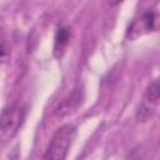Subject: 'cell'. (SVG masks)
Returning a JSON list of instances; mask_svg holds the SVG:
<instances>
[{
    "instance_id": "277c9868",
    "label": "cell",
    "mask_w": 160,
    "mask_h": 160,
    "mask_svg": "<svg viewBox=\"0 0 160 160\" xmlns=\"http://www.w3.org/2000/svg\"><path fill=\"white\" fill-rule=\"evenodd\" d=\"M81 102V91H74L71 95H70V98H68V99H65L61 104H59V106L55 109V115L56 116H65L66 114H69L70 111H72V110H75L78 106H79V104Z\"/></svg>"
},
{
    "instance_id": "52a82bcc",
    "label": "cell",
    "mask_w": 160,
    "mask_h": 160,
    "mask_svg": "<svg viewBox=\"0 0 160 160\" xmlns=\"http://www.w3.org/2000/svg\"><path fill=\"white\" fill-rule=\"evenodd\" d=\"M1 58H2V60L5 59V44H4V41L1 42Z\"/></svg>"
},
{
    "instance_id": "7a4b0ae2",
    "label": "cell",
    "mask_w": 160,
    "mask_h": 160,
    "mask_svg": "<svg viewBox=\"0 0 160 160\" xmlns=\"http://www.w3.org/2000/svg\"><path fill=\"white\" fill-rule=\"evenodd\" d=\"M25 119V110L20 106L5 108L1 112V139L8 141L12 139L21 128Z\"/></svg>"
},
{
    "instance_id": "5b68a950",
    "label": "cell",
    "mask_w": 160,
    "mask_h": 160,
    "mask_svg": "<svg viewBox=\"0 0 160 160\" xmlns=\"http://www.w3.org/2000/svg\"><path fill=\"white\" fill-rule=\"evenodd\" d=\"M70 35H71V31L69 28H59L56 34H55V44H54V51L55 54L58 55L60 52L64 51V49L66 48V45L69 44V40H70Z\"/></svg>"
},
{
    "instance_id": "8992f818",
    "label": "cell",
    "mask_w": 160,
    "mask_h": 160,
    "mask_svg": "<svg viewBox=\"0 0 160 160\" xmlns=\"http://www.w3.org/2000/svg\"><path fill=\"white\" fill-rule=\"evenodd\" d=\"M144 99L150 105H159L160 104V79L154 80L148 86Z\"/></svg>"
},
{
    "instance_id": "6da1fadb",
    "label": "cell",
    "mask_w": 160,
    "mask_h": 160,
    "mask_svg": "<svg viewBox=\"0 0 160 160\" xmlns=\"http://www.w3.org/2000/svg\"><path fill=\"white\" fill-rule=\"evenodd\" d=\"M75 138H76L75 125L72 124L61 125L52 134L46 146V150L42 155V160H65Z\"/></svg>"
},
{
    "instance_id": "3957f363",
    "label": "cell",
    "mask_w": 160,
    "mask_h": 160,
    "mask_svg": "<svg viewBox=\"0 0 160 160\" xmlns=\"http://www.w3.org/2000/svg\"><path fill=\"white\" fill-rule=\"evenodd\" d=\"M158 31V18L156 12L154 11H145L141 14V16L131 22L126 31V38L130 40H134L139 38L140 35L149 32V31Z\"/></svg>"
}]
</instances>
